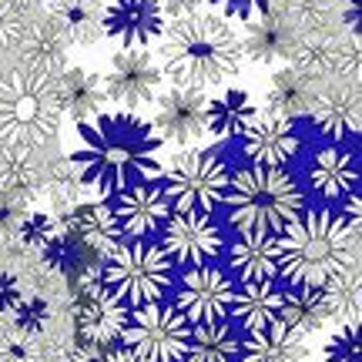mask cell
<instances>
[{
	"label": "cell",
	"mask_w": 362,
	"mask_h": 362,
	"mask_svg": "<svg viewBox=\"0 0 362 362\" xmlns=\"http://www.w3.org/2000/svg\"><path fill=\"white\" fill-rule=\"evenodd\" d=\"M202 4L205 0H158V7L165 11V17H185V13H192V11H202Z\"/></svg>",
	"instance_id": "39"
},
{
	"label": "cell",
	"mask_w": 362,
	"mask_h": 362,
	"mask_svg": "<svg viewBox=\"0 0 362 362\" xmlns=\"http://www.w3.org/2000/svg\"><path fill=\"white\" fill-rule=\"evenodd\" d=\"M228 265L242 282H275L279 279V235L238 232L228 248Z\"/></svg>",
	"instance_id": "22"
},
{
	"label": "cell",
	"mask_w": 362,
	"mask_h": 362,
	"mask_svg": "<svg viewBox=\"0 0 362 362\" xmlns=\"http://www.w3.org/2000/svg\"><path fill=\"white\" fill-rule=\"evenodd\" d=\"M24 298V285H21V279L13 275V272L0 269V315H11L13 305Z\"/></svg>",
	"instance_id": "38"
},
{
	"label": "cell",
	"mask_w": 362,
	"mask_h": 362,
	"mask_svg": "<svg viewBox=\"0 0 362 362\" xmlns=\"http://www.w3.org/2000/svg\"><path fill=\"white\" fill-rule=\"evenodd\" d=\"M346 27L352 37L359 34V0H346Z\"/></svg>",
	"instance_id": "41"
},
{
	"label": "cell",
	"mask_w": 362,
	"mask_h": 362,
	"mask_svg": "<svg viewBox=\"0 0 362 362\" xmlns=\"http://www.w3.org/2000/svg\"><path fill=\"white\" fill-rule=\"evenodd\" d=\"M238 362H312L309 336L288 329L285 322H275L262 332H248L242 339Z\"/></svg>",
	"instance_id": "21"
},
{
	"label": "cell",
	"mask_w": 362,
	"mask_h": 362,
	"mask_svg": "<svg viewBox=\"0 0 362 362\" xmlns=\"http://www.w3.org/2000/svg\"><path fill=\"white\" fill-rule=\"evenodd\" d=\"M61 232H64V218H54V215H47V211H24L21 221H17V232L13 235L21 238V245L24 248L40 252L54 235H61Z\"/></svg>",
	"instance_id": "32"
},
{
	"label": "cell",
	"mask_w": 362,
	"mask_h": 362,
	"mask_svg": "<svg viewBox=\"0 0 362 362\" xmlns=\"http://www.w3.org/2000/svg\"><path fill=\"white\" fill-rule=\"evenodd\" d=\"M238 138H242V155L248 158V165L285 168L302 151L298 124L272 107H255Z\"/></svg>",
	"instance_id": "11"
},
{
	"label": "cell",
	"mask_w": 362,
	"mask_h": 362,
	"mask_svg": "<svg viewBox=\"0 0 362 362\" xmlns=\"http://www.w3.org/2000/svg\"><path fill=\"white\" fill-rule=\"evenodd\" d=\"M305 181L322 202L342 205L352 192H359V161L342 144H325L305 165Z\"/></svg>",
	"instance_id": "17"
},
{
	"label": "cell",
	"mask_w": 362,
	"mask_h": 362,
	"mask_svg": "<svg viewBox=\"0 0 362 362\" xmlns=\"http://www.w3.org/2000/svg\"><path fill=\"white\" fill-rule=\"evenodd\" d=\"M325 362H359V329L356 322H342V329H336L322 352Z\"/></svg>",
	"instance_id": "36"
},
{
	"label": "cell",
	"mask_w": 362,
	"mask_h": 362,
	"mask_svg": "<svg viewBox=\"0 0 362 362\" xmlns=\"http://www.w3.org/2000/svg\"><path fill=\"white\" fill-rule=\"evenodd\" d=\"M128 305H121L101 282L88 285L78 292V336L81 342H90L98 349H111L121 342L124 322H128Z\"/></svg>",
	"instance_id": "16"
},
{
	"label": "cell",
	"mask_w": 362,
	"mask_h": 362,
	"mask_svg": "<svg viewBox=\"0 0 362 362\" xmlns=\"http://www.w3.org/2000/svg\"><path fill=\"white\" fill-rule=\"evenodd\" d=\"M208 4H215L218 7L221 17H228V21H255L262 13H272L279 11L285 0H208Z\"/></svg>",
	"instance_id": "37"
},
{
	"label": "cell",
	"mask_w": 362,
	"mask_h": 362,
	"mask_svg": "<svg viewBox=\"0 0 362 362\" xmlns=\"http://www.w3.org/2000/svg\"><path fill=\"white\" fill-rule=\"evenodd\" d=\"M30 4L27 0H0V51L17 47L30 27Z\"/></svg>",
	"instance_id": "33"
},
{
	"label": "cell",
	"mask_w": 362,
	"mask_h": 362,
	"mask_svg": "<svg viewBox=\"0 0 362 362\" xmlns=\"http://www.w3.org/2000/svg\"><path fill=\"white\" fill-rule=\"evenodd\" d=\"M192 325L168 302H148L128 312V322L121 332V346L134 349L148 362H181L188 346Z\"/></svg>",
	"instance_id": "8"
},
{
	"label": "cell",
	"mask_w": 362,
	"mask_h": 362,
	"mask_svg": "<svg viewBox=\"0 0 362 362\" xmlns=\"http://www.w3.org/2000/svg\"><path fill=\"white\" fill-rule=\"evenodd\" d=\"M242 34L215 11H192L171 17L161 30L158 67L178 88H225L242 71Z\"/></svg>",
	"instance_id": "3"
},
{
	"label": "cell",
	"mask_w": 362,
	"mask_h": 362,
	"mask_svg": "<svg viewBox=\"0 0 362 362\" xmlns=\"http://www.w3.org/2000/svg\"><path fill=\"white\" fill-rule=\"evenodd\" d=\"M322 298L325 309H329V319H339V322H359V262H352L346 269H339L329 282L322 285Z\"/></svg>",
	"instance_id": "29"
},
{
	"label": "cell",
	"mask_w": 362,
	"mask_h": 362,
	"mask_svg": "<svg viewBox=\"0 0 362 362\" xmlns=\"http://www.w3.org/2000/svg\"><path fill=\"white\" fill-rule=\"evenodd\" d=\"M252 111L255 104L245 88H221L215 98L205 101V134H211L218 144L232 141L242 134Z\"/></svg>",
	"instance_id": "24"
},
{
	"label": "cell",
	"mask_w": 362,
	"mask_h": 362,
	"mask_svg": "<svg viewBox=\"0 0 362 362\" xmlns=\"http://www.w3.org/2000/svg\"><path fill=\"white\" fill-rule=\"evenodd\" d=\"M175 292V309L188 319V325H202V322H221L228 319L235 298V282L228 272L215 269L211 262L208 265H194L185 269L181 279L171 285Z\"/></svg>",
	"instance_id": "10"
},
{
	"label": "cell",
	"mask_w": 362,
	"mask_h": 362,
	"mask_svg": "<svg viewBox=\"0 0 362 362\" xmlns=\"http://www.w3.org/2000/svg\"><path fill=\"white\" fill-rule=\"evenodd\" d=\"M242 54L259 64H272L292 54V34H288V21L282 17V7L248 21V30L242 34Z\"/></svg>",
	"instance_id": "25"
},
{
	"label": "cell",
	"mask_w": 362,
	"mask_h": 362,
	"mask_svg": "<svg viewBox=\"0 0 362 362\" xmlns=\"http://www.w3.org/2000/svg\"><path fill=\"white\" fill-rule=\"evenodd\" d=\"M238 349H242V339L235 332V325H228V319L202 322L192 325L181 362H238Z\"/></svg>",
	"instance_id": "26"
},
{
	"label": "cell",
	"mask_w": 362,
	"mask_h": 362,
	"mask_svg": "<svg viewBox=\"0 0 362 362\" xmlns=\"http://www.w3.org/2000/svg\"><path fill=\"white\" fill-rule=\"evenodd\" d=\"M168 24L158 0H107L101 7V34L121 47H151Z\"/></svg>",
	"instance_id": "14"
},
{
	"label": "cell",
	"mask_w": 362,
	"mask_h": 362,
	"mask_svg": "<svg viewBox=\"0 0 362 362\" xmlns=\"http://www.w3.org/2000/svg\"><path fill=\"white\" fill-rule=\"evenodd\" d=\"M161 67L148 47H121L104 71V98L124 111H144L161 94Z\"/></svg>",
	"instance_id": "9"
},
{
	"label": "cell",
	"mask_w": 362,
	"mask_h": 362,
	"mask_svg": "<svg viewBox=\"0 0 362 362\" xmlns=\"http://www.w3.org/2000/svg\"><path fill=\"white\" fill-rule=\"evenodd\" d=\"M115 215L124 238H151L155 232H161L171 208L165 202V194H161V185L138 181L121 194H115Z\"/></svg>",
	"instance_id": "18"
},
{
	"label": "cell",
	"mask_w": 362,
	"mask_h": 362,
	"mask_svg": "<svg viewBox=\"0 0 362 362\" xmlns=\"http://www.w3.org/2000/svg\"><path fill=\"white\" fill-rule=\"evenodd\" d=\"M352 262H359V232L329 208H305L279 232V275L288 279L292 288H322Z\"/></svg>",
	"instance_id": "4"
},
{
	"label": "cell",
	"mask_w": 362,
	"mask_h": 362,
	"mask_svg": "<svg viewBox=\"0 0 362 362\" xmlns=\"http://www.w3.org/2000/svg\"><path fill=\"white\" fill-rule=\"evenodd\" d=\"M64 44L61 17L30 21L21 40V57L0 71V158L27 161L54 144L64 115L57 101Z\"/></svg>",
	"instance_id": "1"
},
{
	"label": "cell",
	"mask_w": 362,
	"mask_h": 362,
	"mask_svg": "<svg viewBox=\"0 0 362 362\" xmlns=\"http://www.w3.org/2000/svg\"><path fill=\"white\" fill-rule=\"evenodd\" d=\"M305 117L312 128L319 131L329 141H342V138H356L359 134V88L352 81H336V84H322L312 90V101Z\"/></svg>",
	"instance_id": "15"
},
{
	"label": "cell",
	"mask_w": 362,
	"mask_h": 362,
	"mask_svg": "<svg viewBox=\"0 0 362 362\" xmlns=\"http://www.w3.org/2000/svg\"><path fill=\"white\" fill-rule=\"evenodd\" d=\"M57 101H61V111L74 121H88V117L101 115L104 101H107L101 74H94L88 67H64L61 81H57Z\"/></svg>",
	"instance_id": "23"
},
{
	"label": "cell",
	"mask_w": 362,
	"mask_h": 362,
	"mask_svg": "<svg viewBox=\"0 0 362 362\" xmlns=\"http://www.w3.org/2000/svg\"><path fill=\"white\" fill-rule=\"evenodd\" d=\"M205 90L194 88H168L151 101V124L158 138L178 148H194L205 138Z\"/></svg>",
	"instance_id": "13"
},
{
	"label": "cell",
	"mask_w": 362,
	"mask_h": 362,
	"mask_svg": "<svg viewBox=\"0 0 362 362\" xmlns=\"http://www.w3.org/2000/svg\"><path fill=\"white\" fill-rule=\"evenodd\" d=\"M57 17L64 24V34L78 44H94L101 40V4L98 0H61Z\"/></svg>",
	"instance_id": "30"
},
{
	"label": "cell",
	"mask_w": 362,
	"mask_h": 362,
	"mask_svg": "<svg viewBox=\"0 0 362 362\" xmlns=\"http://www.w3.org/2000/svg\"><path fill=\"white\" fill-rule=\"evenodd\" d=\"M282 309L285 292L275 282H242L235 288L228 315L245 332H262V329H272L275 322H282Z\"/></svg>",
	"instance_id": "20"
},
{
	"label": "cell",
	"mask_w": 362,
	"mask_h": 362,
	"mask_svg": "<svg viewBox=\"0 0 362 362\" xmlns=\"http://www.w3.org/2000/svg\"><path fill=\"white\" fill-rule=\"evenodd\" d=\"M101 285L128 309H138L148 302H165L175 285V265L165 255V248L155 242L124 238L111 255H104Z\"/></svg>",
	"instance_id": "6"
},
{
	"label": "cell",
	"mask_w": 362,
	"mask_h": 362,
	"mask_svg": "<svg viewBox=\"0 0 362 362\" xmlns=\"http://www.w3.org/2000/svg\"><path fill=\"white\" fill-rule=\"evenodd\" d=\"M161 194L178 215H215L225 202L232 168L221 151L211 148H181L161 168Z\"/></svg>",
	"instance_id": "7"
},
{
	"label": "cell",
	"mask_w": 362,
	"mask_h": 362,
	"mask_svg": "<svg viewBox=\"0 0 362 362\" xmlns=\"http://www.w3.org/2000/svg\"><path fill=\"white\" fill-rule=\"evenodd\" d=\"M40 255H44V262H47V265H51L54 272H61V275H74V272L81 269V265H84V262H88V248L81 245L78 238H74V235L67 232H61V235H54L51 242H47V245L40 248ZM90 259H98V255H90Z\"/></svg>",
	"instance_id": "31"
},
{
	"label": "cell",
	"mask_w": 362,
	"mask_h": 362,
	"mask_svg": "<svg viewBox=\"0 0 362 362\" xmlns=\"http://www.w3.org/2000/svg\"><path fill=\"white\" fill-rule=\"evenodd\" d=\"M98 362H148V359L138 356L134 349H128V346H111V349L101 352V359Z\"/></svg>",
	"instance_id": "40"
},
{
	"label": "cell",
	"mask_w": 362,
	"mask_h": 362,
	"mask_svg": "<svg viewBox=\"0 0 362 362\" xmlns=\"http://www.w3.org/2000/svg\"><path fill=\"white\" fill-rule=\"evenodd\" d=\"M225 211L235 232L279 235L305 211V192L285 168L245 165L228 178Z\"/></svg>",
	"instance_id": "5"
},
{
	"label": "cell",
	"mask_w": 362,
	"mask_h": 362,
	"mask_svg": "<svg viewBox=\"0 0 362 362\" xmlns=\"http://www.w3.org/2000/svg\"><path fill=\"white\" fill-rule=\"evenodd\" d=\"M161 248L171 259V265L194 269L208 265L225 252V235L211 221V215H178L171 211L161 225Z\"/></svg>",
	"instance_id": "12"
},
{
	"label": "cell",
	"mask_w": 362,
	"mask_h": 362,
	"mask_svg": "<svg viewBox=\"0 0 362 362\" xmlns=\"http://www.w3.org/2000/svg\"><path fill=\"white\" fill-rule=\"evenodd\" d=\"M11 319H13V329H17L21 336H37V332H44L47 322H51V305L40 296H24L13 305Z\"/></svg>",
	"instance_id": "34"
},
{
	"label": "cell",
	"mask_w": 362,
	"mask_h": 362,
	"mask_svg": "<svg viewBox=\"0 0 362 362\" xmlns=\"http://www.w3.org/2000/svg\"><path fill=\"white\" fill-rule=\"evenodd\" d=\"M282 322L288 325V329L302 332V336L319 332V329L329 322V309H325L322 288H305V285H296L292 292H285Z\"/></svg>",
	"instance_id": "28"
},
{
	"label": "cell",
	"mask_w": 362,
	"mask_h": 362,
	"mask_svg": "<svg viewBox=\"0 0 362 362\" xmlns=\"http://www.w3.org/2000/svg\"><path fill=\"white\" fill-rule=\"evenodd\" d=\"M312 90H315V81H309L302 71H296V67H285V71H279V74L272 78L265 107L298 121V117H305V111H309Z\"/></svg>",
	"instance_id": "27"
},
{
	"label": "cell",
	"mask_w": 362,
	"mask_h": 362,
	"mask_svg": "<svg viewBox=\"0 0 362 362\" xmlns=\"http://www.w3.org/2000/svg\"><path fill=\"white\" fill-rule=\"evenodd\" d=\"M161 138L141 111H101L78 121V144L67 158L81 188L115 198L138 181H158L161 175Z\"/></svg>",
	"instance_id": "2"
},
{
	"label": "cell",
	"mask_w": 362,
	"mask_h": 362,
	"mask_svg": "<svg viewBox=\"0 0 362 362\" xmlns=\"http://www.w3.org/2000/svg\"><path fill=\"white\" fill-rule=\"evenodd\" d=\"M44 185H47L51 202L61 208V211H71V208L78 205L81 181H78V175L71 171V165H54V168H47V175H44Z\"/></svg>",
	"instance_id": "35"
},
{
	"label": "cell",
	"mask_w": 362,
	"mask_h": 362,
	"mask_svg": "<svg viewBox=\"0 0 362 362\" xmlns=\"http://www.w3.org/2000/svg\"><path fill=\"white\" fill-rule=\"evenodd\" d=\"M64 228L78 238L81 245L88 248L90 255H98V259L111 255V252L124 242V232H121V225H117L115 205H107L104 198L74 205L67 211Z\"/></svg>",
	"instance_id": "19"
}]
</instances>
